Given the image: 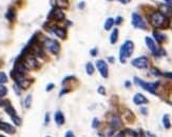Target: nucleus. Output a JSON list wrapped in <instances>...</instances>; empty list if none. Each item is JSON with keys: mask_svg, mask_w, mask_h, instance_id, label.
<instances>
[{"mask_svg": "<svg viewBox=\"0 0 172 137\" xmlns=\"http://www.w3.org/2000/svg\"><path fill=\"white\" fill-rule=\"evenodd\" d=\"M149 21L155 28H166L169 25V19L160 12H153L149 16Z\"/></svg>", "mask_w": 172, "mask_h": 137, "instance_id": "f257e3e1", "label": "nucleus"}, {"mask_svg": "<svg viewBox=\"0 0 172 137\" xmlns=\"http://www.w3.org/2000/svg\"><path fill=\"white\" fill-rule=\"evenodd\" d=\"M134 51V43L131 40H127L123 43L120 50V60L122 63H125L126 60L133 54Z\"/></svg>", "mask_w": 172, "mask_h": 137, "instance_id": "f03ea898", "label": "nucleus"}, {"mask_svg": "<svg viewBox=\"0 0 172 137\" xmlns=\"http://www.w3.org/2000/svg\"><path fill=\"white\" fill-rule=\"evenodd\" d=\"M11 77L15 80V85H18L20 89L26 90L31 85V83H32V80L26 78L25 75L18 74L14 70H12V72H11Z\"/></svg>", "mask_w": 172, "mask_h": 137, "instance_id": "7ed1b4c3", "label": "nucleus"}, {"mask_svg": "<svg viewBox=\"0 0 172 137\" xmlns=\"http://www.w3.org/2000/svg\"><path fill=\"white\" fill-rule=\"evenodd\" d=\"M134 82H135L137 85H140V87H142L144 90H146L147 92L151 93V94H156V90H157V87H158V85H160L158 81L153 82V83L146 82V81L138 78V77H134Z\"/></svg>", "mask_w": 172, "mask_h": 137, "instance_id": "20e7f679", "label": "nucleus"}, {"mask_svg": "<svg viewBox=\"0 0 172 137\" xmlns=\"http://www.w3.org/2000/svg\"><path fill=\"white\" fill-rule=\"evenodd\" d=\"M43 45L54 55H57L59 53V51H60V45L55 39L46 38L45 37V39H43Z\"/></svg>", "mask_w": 172, "mask_h": 137, "instance_id": "39448f33", "label": "nucleus"}, {"mask_svg": "<svg viewBox=\"0 0 172 137\" xmlns=\"http://www.w3.org/2000/svg\"><path fill=\"white\" fill-rule=\"evenodd\" d=\"M131 23L135 28H140V30H147V23L144 20L142 16L137 13H133L131 16Z\"/></svg>", "mask_w": 172, "mask_h": 137, "instance_id": "423d86ee", "label": "nucleus"}, {"mask_svg": "<svg viewBox=\"0 0 172 137\" xmlns=\"http://www.w3.org/2000/svg\"><path fill=\"white\" fill-rule=\"evenodd\" d=\"M131 65L136 68H147L150 65L149 58L146 56L137 57L131 61Z\"/></svg>", "mask_w": 172, "mask_h": 137, "instance_id": "0eeeda50", "label": "nucleus"}, {"mask_svg": "<svg viewBox=\"0 0 172 137\" xmlns=\"http://www.w3.org/2000/svg\"><path fill=\"white\" fill-rule=\"evenodd\" d=\"M21 61H22L23 65L26 68V70H29V68H32L33 70V68H39V63L38 61H37V58L33 56V55H28V56Z\"/></svg>", "mask_w": 172, "mask_h": 137, "instance_id": "6e6552de", "label": "nucleus"}, {"mask_svg": "<svg viewBox=\"0 0 172 137\" xmlns=\"http://www.w3.org/2000/svg\"><path fill=\"white\" fill-rule=\"evenodd\" d=\"M48 19L51 20H56V21H62L65 19V13H62V11L60 8H52L50 11V14L48 15Z\"/></svg>", "mask_w": 172, "mask_h": 137, "instance_id": "1a4fd4ad", "label": "nucleus"}, {"mask_svg": "<svg viewBox=\"0 0 172 137\" xmlns=\"http://www.w3.org/2000/svg\"><path fill=\"white\" fill-rule=\"evenodd\" d=\"M96 68H98V72L103 78H108L109 76V68H108V63L103 59H99L96 61Z\"/></svg>", "mask_w": 172, "mask_h": 137, "instance_id": "9d476101", "label": "nucleus"}, {"mask_svg": "<svg viewBox=\"0 0 172 137\" xmlns=\"http://www.w3.org/2000/svg\"><path fill=\"white\" fill-rule=\"evenodd\" d=\"M145 41H146V45L148 46V48H149L150 51H151V53L154 55V56H158V53H160V48H157V45H156L155 41L153 40V39L151 38V37L147 36L145 37Z\"/></svg>", "mask_w": 172, "mask_h": 137, "instance_id": "9b49d317", "label": "nucleus"}, {"mask_svg": "<svg viewBox=\"0 0 172 137\" xmlns=\"http://www.w3.org/2000/svg\"><path fill=\"white\" fill-rule=\"evenodd\" d=\"M50 31L53 33L54 35H56L58 38L60 39H65L66 36H67V33H66V30L63 28H60V26L57 25H53L50 28Z\"/></svg>", "mask_w": 172, "mask_h": 137, "instance_id": "f8f14e48", "label": "nucleus"}, {"mask_svg": "<svg viewBox=\"0 0 172 137\" xmlns=\"http://www.w3.org/2000/svg\"><path fill=\"white\" fill-rule=\"evenodd\" d=\"M133 102L135 103L136 105H146V103L149 102V100L146 98V96L140 93H136L133 96Z\"/></svg>", "mask_w": 172, "mask_h": 137, "instance_id": "ddd939ff", "label": "nucleus"}, {"mask_svg": "<svg viewBox=\"0 0 172 137\" xmlns=\"http://www.w3.org/2000/svg\"><path fill=\"white\" fill-rule=\"evenodd\" d=\"M0 131H3L8 134H14L16 130H15V128L12 125L0 120Z\"/></svg>", "mask_w": 172, "mask_h": 137, "instance_id": "4468645a", "label": "nucleus"}, {"mask_svg": "<svg viewBox=\"0 0 172 137\" xmlns=\"http://www.w3.org/2000/svg\"><path fill=\"white\" fill-rule=\"evenodd\" d=\"M110 125H111L112 131H114V130H117L118 128L122 127V125H123V122H122V119L120 118V116L115 115V116L112 117L111 122H110Z\"/></svg>", "mask_w": 172, "mask_h": 137, "instance_id": "2eb2a0df", "label": "nucleus"}, {"mask_svg": "<svg viewBox=\"0 0 172 137\" xmlns=\"http://www.w3.org/2000/svg\"><path fill=\"white\" fill-rule=\"evenodd\" d=\"M54 120L56 122V125H62L65 123V116H63L62 112L61 111H56L54 115Z\"/></svg>", "mask_w": 172, "mask_h": 137, "instance_id": "dca6fc26", "label": "nucleus"}, {"mask_svg": "<svg viewBox=\"0 0 172 137\" xmlns=\"http://www.w3.org/2000/svg\"><path fill=\"white\" fill-rule=\"evenodd\" d=\"M153 37L155 38V40L157 41L158 43H163L166 41L167 36L165 34H162L160 32H157V31H153Z\"/></svg>", "mask_w": 172, "mask_h": 137, "instance_id": "f3484780", "label": "nucleus"}, {"mask_svg": "<svg viewBox=\"0 0 172 137\" xmlns=\"http://www.w3.org/2000/svg\"><path fill=\"white\" fill-rule=\"evenodd\" d=\"M118 35H120L118 28H114V30L112 31L111 35H110V42H111L112 45H115V43L117 42V40H118Z\"/></svg>", "mask_w": 172, "mask_h": 137, "instance_id": "a211bd4d", "label": "nucleus"}, {"mask_svg": "<svg viewBox=\"0 0 172 137\" xmlns=\"http://www.w3.org/2000/svg\"><path fill=\"white\" fill-rule=\"evenodd\" d=\"M163 125H164L165 129H170L171 128V122H170V116L168 114H165L163 116Z\"/></svg>", "mask_w": 172, "mask_h": 137, "instance_id": "6ab92c4d", "label": "nucleus"}, {"mask_svg": "<svg viewBox=\"0 0 172 137\" xmlns=\"http://www.w3.org/2000/svg\"><path fill=\"white\" fill-rule=\"evenodd\" d=\"M5 112H6V113H8V115H10L11 117L16 116V115H17L16 110H15L14 108L12 107V105H11V103H8V105H5Z\"/></svg>", "mask_w": 172, "mask_h": 137, "instance_id": "aec40b11", "label": "nucleus"}, {"mask_svg": "<svg viewBox=\"0 0 172 137\" xmlns=\"http://www.w3.org/2000/svg\"><path fill=\"white\" fill-rule=\"evenodd\" d=\"M114 25V19L113 18H108L107 20H106V22H105V25H103V28H105V30L106 31H109V30H111L112 28V26Z\"/></svg>", "mask_w": 172, "mask_h": 137, "instance_id": "412c9836", "label": "nucleus"}, {"mask_svg": "<svg viewBox=\"0 0 172 137\" xmlns=\"http://www.w3.org/2000/svg\"><path fill=\"white\" fill-rule=\"evenodd\" d=\"M5 17H6V19H8V21H13L14 20V18H15V10L14 8H8V13L5 14Z\"/></svg>", "mask_w": 172, "mask_h": 137, "instance_id": "4be33fe9", "label": "nucleus"}, {"mask_svg": "<svg viewBox=\"0 0 172 137\" xmlns=\"http://www.w3.org/2000/svg\"><path fill=\"white\" fill-rule=\"evenodd\" d=\"M86 72H87L88 75H92L94 73V65L91 62H88L86 65Z\"/></svg>", "mask_w": 172, "mask_h": 137, "instance_id": "5701e85b", "label": "nucleus"}, {"mask_svg": "<svg viewBox=\"0 0 172 137\" xmlns=\"http://www.w3.org/2000/svg\"><path fill=\"white\" fill-rule=\"evenodd\" d=\"M56 5L57 8H68V1H63V0H57L56 1Z\"/></svg>", "mask_w": 172, "mask_h": 137, "instance_id": "b1692460", "label": "nucleus"}, {"mask_svg": "<svg viewBox=\"0 0 172 137\" xmlns=\"http://www.w3.org/2000/svg\"><path fill=\"white\" fill-rule=\"evenodd\" d=\"M31 105H32V95H28L25 99V107L26 109H29L31 107Z\"/></svg>", "mask_w": 172, "mask_h": 137, "instance_id": "393cba45", "label": "nucleus"}, {"mask_svg": "<svg viewBox=\"0 0 172 137\" xmlns=\"http://www.w3.org/2000/svg\"><path fill=\"white\" fill-rule=\"evenodd\" d=\"M6 94H8V88L0 85V98H1V97H4Z\"/></svg>", "mask_w": 172, "mask_h": 137, "instance_id": "a878e982", "label": "nucleus"}, {"mask_svg": "<svg viewBox=\"0 0 172 137\" xmlns=\"http://www.w3.org/2000/svg\"><path fill=\"white\" fill-rule=\"evenodd\" d=\"M8 81V76L4 72H0V85L5 83Z\"/></svg>", "mask_w": 172, "mask_h": 137, "instance_id": "bb28decb", "label": "nucleus"}, {"mask_svg": "<svg viewBox=\"0 0 172 137\" xmlns=\"http://www.w3.org/2000/svg\"><path fill=\"white\" fill-rule=\"evenodd\" d=\"M11 119H12V121L14 122L15 125H21V118H20V117L17 116V115H16V116L11 117Z\"/></svg>", "mask_w": 172, "mask_h": 137, "instance_id": "cd10ccee", "label": "nucleus"}, {"mask_svg": "<svg viewBox=\"0 0 172 137\" xmlns=\"http://www.w3.org/2000/svg\"><path fill=\"white\" fill-rule=\"evenodd\" d=\"M151 74L154 75V76H160V75H163V73H160V71L158 70V68H151Z\"/></svg>", "mask_w": 172, "mask_h": 137, "instance_id": "c85d7f7f", "label": "nucleus"}, {"mask_svg": "<svg viewBox=\"0 0 172 137\" xmlns=\"http://www.w3.org/2000/svg\"><path fill=\"white\" fill-rule=\"evenodd\" d=\"M13 89H14V92L16 93V95H20V94H21L20 88H19L17 85H13Z\"/></svg>", "mask_w": 172, "mask_h": 137, "instance_id": "c756f323", "label": "nucleus"}, {"mask_svg": "<svg viewBox=\"0 0 172 137\" xmlns=\"http://www.w3.org/2000/svg\"><path fill=\"white\" fill-rule=\"evenodd\" d=\"M99 125V120H98V118H94L93 119V123H92V127L94 128V129H96Z\"/></svg>", "mask_w": 172, "mask_h": 137, "instance_id": "7c9ffc66", "label": "nucleus"}, {"mask_svg": "<svg viewBox=\"0 0 172 137\" xmlns=\"http://www.w3.org/2000/svg\"><path fill=\"white\" fill-rule=\"evenodd\" d=\"M97 92L99 93V94H101V95H106V90H105V88H103V85H100V87H98Z\"/></svg>", "mask_w": 172, "mask_h": 137, "instance_id": "2f4dec72", "label": "nucleus"}, {"mask_svg": "<svg viewBox=\"0 0 172 137\" xmlns=\"http://www.w3.org/2000/svg\"><path fill=\"white\" fill-rule=\"evenodd\" d=\"M123 21V17H120V16H118V17H116V19L114 20V23L115 24H120Z\"/></svg>", "mask_w": 172, "mask_h": 137, "instance_id": "473e14b6", "label": "nucleus"}, {"mask_svg": "<svg viewBox=\"0 0 172 137\" xmlns=\"http://www.w3.org/2000/svg\"><path fill=\"white\" fill-rule=\"evenodd\" d=\"M97 52H98V50H97V48H92L91 51H90V54L92 55V56H96L97 55Z\"/></svg>", "mask_w": 172, "mask_h": 137, "instance_id": "72a5a7b5", "label": "nucleus"}, {"mask_svg": "<svg viewBox=\"0 0 172 137\" xmlns=\"http://www.w3.org/2000/svg\"><path fill=\"white\" fill-rule=\"evenodd\" d=\"M53 89H54V85H53V83H49V85H47V89H46V91L50 92V91H52Z\"/></svg>", "mask_w": 172, "mask_h": 137, "instance_id": "f704fd0d", "label": "nucleus"}, {"mask_svg": "<svg viewBox=\"0 0 172 137\" xmlns=\"http://www.w3.org/2000/svg\"><path fill=\"white\" fill-rule=\"evenodd\" d=\"M49 121H50V114L47 113L46 114V117H45V125H48Z\"/></svg>", "mask_w": 172, "mask_h": 137, "instance_id": "c9c22d12", "label": "nucleus"}, {"mask_svg": "<svg viewBox=\"0 0 172 137\" xmlns=\"http://www.w3.org/2000/svg\"><path fill=\"white\" fill-rule=\"evenodd\" d=\"M163 75H164L165 77H168V78H170L172 80V72H167V73H163Z\"/></svg>", "mask_w": 172, "mask_h": 137, "instance_id": "e433bc0d", "label": "nucleus"}, {"mask_svg": "<svg viewBox=\"0 0 172 137\" xmlns=\"http://www.w3.org/2000/svg\"><path fill=\"white\" fill-rule=\"evenodd\" d=\"M140 112H142L143 115H147L148 114V110L147 108H140Z\"/></svg>", "mask_w": 172, "mask_h": 137, "instance_id": "4c0bfd02", "label": "nucleus"}, {"mask_svg": "<svg viewBox=\"0 0 172 137\" xmlns=\"http://www.w3.org/2000/svg\"><path fill=\"white\" fill-rule=\"evenodd\" d=\"M8 103H10V102H8V101H3L0 99V107H5Z\"/></svg>", "mask_w": 172, "mask_h": 137, "instance_id": "58836bf2", "label": "nucleus"}, {"mask_svg": "<svg viewBox=\"0 0 172 137\" xmlns=\"http://www.w3.org/2000/svg\"><path fill=\"white\" fill-rule=\"evenodd\" d=\"M65 137H75V135L73 133H72L71 131H68L67 133H66V135H65Z\"/></svg>", "mask_w": 172, "mask_h": 137, "instance_id": "ea45409f", "label": "nucleus"}, {"mask_svg": "<svg viewBox=\"0 0 172 137\" xmlns=\"http://www.w3.org/2000/svg\"><path fill=\"white\" fill-rule=\"evenodd\" d=\"M125 134H126V132L122 131V132H120V133H118L115 137H125Z\"/></svg>", "mask_w": 172, "mask_h": 137, "instance_id": "a19ab883", "label": "nucleus"}, {"mask_svg": "<svg viewBox=\"0 0 172 137\" xmlns=\"http://www.w3.org/2000/svg\"><path fill=\"white\" fill-rule=\"evenodd\" d=\"M68 92H69V90H65V89H63L62 91H61L60 93H59V96H61V95L66 94V93H68Z\"/></svg>", "mask_w": 172, "mask_h": 137, "instance_id": "79ce46f5", "label": "nucleus"}, {"mask_svg": "<svg viewBox=\"0 0 172 137\" xmlns=\"http://www.w3.org/2000/svg\"><path fill=\"white\" fill-rule=\"evenodd\" d=\"M78 6H79V8H85V2H80Z\"/></svg>", "mask_w": 172, "mask_h": 137, "instance_id": "37998d69", "label": "nucleus"}, {"mask_svg": "<svg viewBox=\"0 0 172 137\" xmlns=\"http://www.w3.org/2000/svg\"><path fill=\"white\" fill-rule=\"evenodd\" d=\"M147 136L148 137H156L154 134H152V133H150V132H147Z\"/></svg>", "mask_w": 172, "mask_h": 137, "instance_id": "c03bdc74", "label": "nucleus"}, {"mask_svg": "<svg viewBox=\"0 0 172 137\" xmlns=\"http://www.w3.org/2000/svg\"><path fill=\"white\" fill-rule=\"evenodd\" d=\"M125 85H126L127 88H129L130 85H131V83H130V81H126V82H125Z\"/></svg>", "mask_w": 172, "mask_h": 137, "instance_id": "a18cd8bd", "label": "nucleus"}, {"mask_svg": "<svg viewBox=\"0 0 172 137\" xmlns=\"http://www.w3.org/2000/svg\"><path fill=\"white\" fill-rule=\"evenodd\" d=\"M108 60H109L110 62H114V58H113V57H109V58H108Z\"/></svg>", "mask_w": 172, "mask_h": 137, "instance_id": "49530a36", "label": "nucleus"}, {"mask_svg": "<svg viewBox=\"0 0 172 137\" xmlns=\"http://www.w3.org/2000/svg\"><path fill=\"white\" fill-rule=\"evenodd\" d=\"M120 2H122V3H129V0H120Z\"/></svg>", "mask_w": 172, "mask_h": 137, "instance_id": "de8ad7c7", "label": "nucleus"}, {"mask_svg": "<svg viewBox=\"0 0 172 137\" xmlns=\"http://www.w3.org/2000/svg\"><path fill=\"white\" fill-rule=\"evenodd\" d=\"M140 137H146V135H145L144 133H142V132H140Z\"/></svg>", "mask_w": 172, "mask_h": 137, "instance_id": "09e8293b", "label": "nucleus"}, {"mask_svg": "<svg viewBox=\"0 0 172 137\" xmlns=\"http://www.w3.org/2000/svg\"><path fill=\"white\" fill-rule=\"evenodd\" d=\"M0 137H5V136H3V135H1V134H0Z\"/></svg>", "mask_w": 172, "mask_h": 137, "instance_id": "8fccbe9b", "label": "nucleus"}, {"mask_svg": "<svg viewBox=\"0 0 172 137\" xmlns=\"http://www.w3.org/2000/svg\"><path fill=\"white\" fill-rule=\"evenodd\" d=\"M46 137H51V136H46Z\"/></svg>", "mask_w": 172, "mask_h": 137, "instance_id": "3c124183", "label": "nucleus"}]
</instances>
